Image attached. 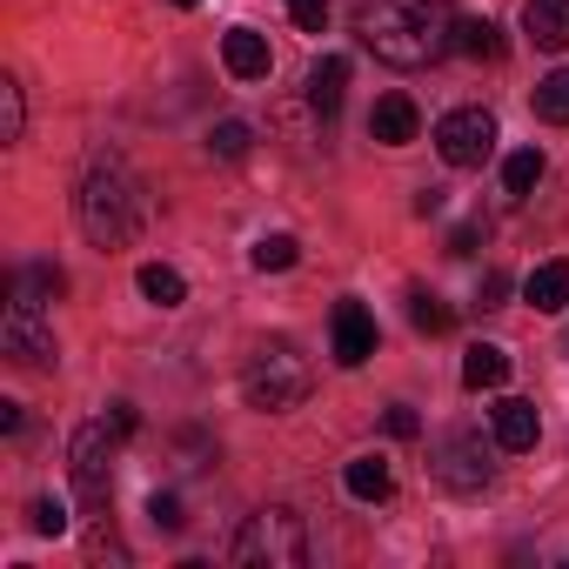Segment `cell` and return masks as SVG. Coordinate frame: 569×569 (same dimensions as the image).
<instances>
[{
  "instance_id": "836d02e7",
  "label": "cell",
  "mask_w": 569,
  "mask_h": 569,
  "mask_svg": "<svg viewBox=\"0 0 569 569\" xmlns=\"http://www.w3.org/2000/svg\"><path fill=\"white\" fill-rule=\"evenodd\" d=\"M416 214H442V188H422L416 194Z\"/></svg>"
},
{
  "instance_id": "603a6c76",
  "label": "cell",
  "mask_w": 569,
  "mask_h": 569,
  "mask_svg": "<svg viewBox=\"0 0 569 569\" xmlns=\"http://www.w3.org/2000/svg\"><path fill=\"white\" fill-rule=\"evenodd\" d=\"M248 261H254L261 274H281V268L302 261V241H296V234H261V241L248 248Z\"/></svg>"
},
{
  "instance_id": "cb8c5ba5",
  "label": "cell",
  "mask_w": 569,
  "mask_h": 569,
  "mask_svg": "<svg viewBox=\"0 0 569 569\" xmlns=\"http://www.w3.org/2000/svg\"><path fill=\"white\" fill-rule=\"evenodd\" d=\"M409 322H416L422 336H449V329H456L449 302H442V296H429V289H416V296H409Z\"/></svg>"
},
{
  "instance_id": "5bb4252c",
  "label": "cell",
  "mask_w": 569,
  "mask_h": 569,
  "mask_svg": "<svg viewBox=\"0 0 569 569\" xmlns=\"http://www.w3.org/2000/svg\"><path fill=\"white\" fill-rule=\"evenodd\" d=\"M522 302L542 309V316H562V309H569V261H542V268L522 281Z\"/></svg>"
},
{
  "instance_id": "44dd1931",
  "label": "cell",
  "mask_w": 569,
  "mask_h": 569,
  "mask_svg": "<svg viewBox=\"0 0 569 569\" xmlns=\"http://www.w3.org/2000/svg\"><path fill=\"white\" fill-rule=\"evenodd\" d=\"M536 181H542V148H516V154L502 161V194H509V201H522Z\"/></svg>"
},
{
  "instance_id": "8992f818",
  "label": "cell",
  "mask_w": 569,
  "mask_h": 569,
  "mask_svg": "<svg viewBox=\"0 0 569 569\" xmlns=\"http://www.w3.org/2000/svg\"><path fill=\"white\" fill-rule=\"evenodd\" d=\"M436 154L449 168H482L496 154V114L489 108H456L436 121Z\"/></svg>"
},
{
  "instance_id": "7c38bea8",
  "label": "cell",
  "mask_w": 569,
  "mask_h": 569,
  "mask_svg": "<svg viewBox=\"0 0 569 569\" xmlns=\"http://www.w3.org/2000/svg\"><path fill=\"white\" fill-rule=\"evenodd\" d=\"M536 436H542V422H536V402H522V396H502V402H496V449L522 456V449H536Z\"/></svg>"
},
{
  "instance_id": "f1b7e54d",
  "label": "cell",
  "mask_w": 569,
  "mask_h": 569,
  "mask_svg": "<svg viewBox=\"0 0 569 569\" xmlns=\"http://www.w3.org/2000/svg\"><path fill=\"white\" fill-rule=\"evenodd\" d=\"M482 241H489V228H482V221H462V228L449 234V254H476Z\"/></svg>"
},
{
  "instance_id": "484cf974",
  "label": "cell",
  "mask_w": 569,
  "mask_h": 569,
  "mask_svg": "<svg viewBox=\"0 0 569 569\" xmlns=\"http://www.w3.org/2000/svg\"><path fill=\"white\" fill-rule=\"evenodd\" d=\"M28 128V101H21V81H0V141H21Z\"/></svg>"
},
{
  "instance_id": "7402d4cb",
  "label": "cell",
  "mask_w": 569,
  "mask_h": 569,
  "mask_svg": "<svg viewBox=\"0 0 569 569\" xmlns=\"http://www.w3.org/2000/svg\"><path fill=\"white\" fill-rule=\"evenodd\" d=\"M536 121L569 128V68H556L549 81H536Z\"/></svg>"
},
{
  "instance_id": "8fae6325",
  "label": "cell",
  "mask_w": 569,
  "mask_h": 569,
  "mask_svg": "<svg viewBox=\"0 0 569 569\" xmlns=\"http://www.w3.org/2000/svg\"><path fill=\"white\" fill-rule=\"evenodd\" d=\"M522 34L549 54L569 48V0H522Z\"/></svg>"
},
{
  "instance_id": "d6986e66",
  "label": "cell",
  "mask_w": 569,
  "mask_h": 569,
  "mask_svg": "<svg viewBox=\"0 0 569 569\" xmlns=\"http://www.w3.org/2000/svg\"><path fill=\"white\" fill-rule=\"evenodd\" d=\"M141 296H148L154 309H181V302H188V281H181L168 261H148V268H141Z\"/></svg>"
},
{
  "instance_id": "83f0119b",
  "label": "cell",
  "mask_w": 569,
  "mask_h": 569,
  "mask_svg": "<svg viewBox=\"0 0 569 569\" xmlns=\"http://www.w3.org/2000/svg\"><path fill=\"white\" fill-rule=\"evenodd\" d=\"M289 14H296V28L322 34V28H329V0H289Z\"/></svg>"
},
{
  "instance_id": "9a60e30c",
  "label": "cell",
  "mask_w": 569,
  "mask_h": 569,
  "mask_svg": "<svg viewBox=\"0 0 569 569\" xmlns=\"http://www.w3.org/2000/svg\"><path fill=\"white\" fill-rule=\"evenodd\" d=\"M342 94H349V61H342V54H322V61L309 68V101H316V114L329 121V114L342 108Z\"/></svg>"
},
{
  "instance_id": "5b68a950",
  "label": "cell",
  "mask_w": 569,
  "mask_h": 569,
  "mask_svg": "<svg viewBox=\"0 0 569 569\" xmlns=\"http://www.w3.org/2000/svg\"><path fill=\"white\" fill-rule=\"evenodd\" d=\"M114 422H88L81 436H74V489H81V509L88 516H101L108 509V489H114Z\"/></svg>"
},
{
  "instance_id": "2e32d148",
  "label": "cell",
  "mask_w": 569,
  "mask_h": 569,
  "mask_svg": "<svg viewBox=\"0 0 569 569\" xmlns=\"http://www.w3.org/2000/svg\"><path fill=\"white\" fill-rule=\"evenodd\" d=\"M61 289H68V274L54 261H28V268L8 274V296H21V302H54Z\"/></svg>"
},
{
  "instance_id": "ba28073f",
  "label": "cell",
  "mask_w": 569,
  "mask_h": 569,
  "mask_svg": "<svg viewBox=\"0 0 569 569\" xmlns=\"http://www.w3.org/2000/svg\"><path fill=\"white\" fill-rule=\"evenodd\" d=\"M0 349H8L21 369H48L54 362V329L41 322V302L8 296V316H0Z\"/></svg>"
},
{
  "instance_id": "4dcf8cb0",
  "label": "cell",
  "mask_w": 569,
  "mask_h": 569,
  "mask_svg": "<svg viewBox=\"0 0 569 569\" xmlns=\"http://www.w3.org/2000/svg\"><path fill=\"white\" fill-rule=\"evenodd\" d=\"M148 522L154 529H181V502L174 496H148Z\"/></svg>"
},
{
  "instance_id": "4316f807",
  "label": "cell",
  "mask_w": 569,
  "mask_h": 569,
  "mask_svg": "<svg viewBox=\"0 0 569 569\" xmlns=\"http://www.w3.org/2000/svg\"><path fill=\"white\" fill-rule=\"evenodd\" d=\"M28 522H34V536H61V529H68V509H61L54 496H41V502L28 509Z\"/></svg>"
},
{
  "instance_id": "d6a6232c",
  "label": "cell",
  "mask_w": 569,
  "mask_h": 569,
  "mask_svg": "<svg viewBox=\"0 0 569 569\" xmlns=\"http://www.w3.org/2000/svg\"><path fill=\"white\" fill-rule=\"evenodd\" d=\"M0 429H8V436H21V429H28V416H21V402H0Z\"/></svg>"
},
{
  "instance_id": "ac0fdd59",
  "label": "cell",
  "mask_w": 569,
  "mask_h": 569,
  "mask_svg": "<svg viewBox=\"0 0 569 569\" xmlns=\"http://www.w3.org/2000/svg\"><path fill=\"white\" fill-rule=\"evenodd\" d=\"M502 382H509V356L496 342H476L462 356V389H502Z\"/></svg>"
},
{
  "instance_id": "e0dca14e",
  "label": "cell",
  "mask_w": 569,
  "mask_h": 569,
  "mask_svg": "<svg viewBox=\"0 0 569 569\" xmlns=\"http://www.w3.org/2000/svg\"><path fill=\"white\" fill-rule=\"evenodd\" d=\"M342 482H349L356 502H389V489H396V476H389L382 456H356V462L342 469Z\"/></svg>"
},
{
  "instance_id": "52a82bcc",
  "label": "cell",
  "mask_w": 569,
  "mask_h": 569,
  "mask_svg": "<svg viewBox=\"0 0 569 569\" xmlns=\"http://www.w3.org/2000/svg\"><path fill=\"white\" fill-rule=\"evenodd\" d=\"M436 482L442 489H456V496H476V489H489V449H482V436H469V429H449L442 442H436Z\"/></svg>"
},
{
  "instance_id": "e575fe53",
  "label": "cell",
  "mask_w": 569,
  "mask_h": 569,
  "mask_svg": "<svg viewBox=\"0 0 569 569\" xmlns=\"http://www.w3.org/2000/svg\"><path fill=\"white\" fill-rule=\"evenodd\" d=\"M174 8H201V0H174Z\"/></svg>"
},
{
  "instance_id": "ffe728a7",
  "label": "cell",
  "mask_w": 569,
  "mask_h": 569,
  "mask_svg": "<svg viewBox=\"0 0 569 569\" xmlns=\"http://www.w3.org/2000/svg\"><path fill=\"white\" fill-rule=\"evenodd\" d=\"M456 54H469V61H502V34H496V21H456Z\"/></svg>"
},
{
  "instance_id": "f546056e",
  "label": "cell",
  "mask_w": 569,
  "mask_h": 569,
  "mask_svg": "<svg viewBox=\"0 0 569 569\" xmlns=\"http://www.w3.org/2000/svg\"><path fill=\"white\" fill-rule=\"evenodd\" d=\"M382 422H389V436H396V442H409V436H422V422H416V409H409V402H396V409H389Z\"/></svg>"
},
{
  "instance_id": "7a4b0ae2",
  "label": "cell",
  "mask_w": 569,
  "mask_h": 569,
  "mask_svg": "<svg viewBox=\"0 0 569 569\" xmlns=\"http://www.w3.org/2000/svg\"><path fill=\"white\" fill-rule=\"evenodd\" d=\"M74 214H81L94 248H121V241H134L148 228V188H141V174L121 154H94L88 174H81Z\"/></svg>"
},
{
  "instance_id": "6da1fadb",
  "label": "cell",
  "mask_w": 569,
  "mask_h": 569,
  "mask_svg": "<svg viewBox=\"0 0 569 569\" xmlns=\"http://www.w3.org/2000/svg\"><path fill=\"white\" fill-rule=\"evenodd\" d=\"M356 34L389 68H429L456 48V14L449 0H362Z\"/></svg>"
},
{
  "instance_id": "4fadbf2b",
  "label": "cell",
  "mask_w": 569,
  "mask_h": 569,
  "mask_svg": "<svg viewBox=\"0 0 569 569\" xmlns=\"http://www.w3.org/2000/svg\"><path fill=\"white\" fill-rule=\"evenodd\" d=\"M221 61H228V74H234V81H268V68H274L268 41H261L254 28H234V34L221 41Z\"/></svg>"
},
{
  "instance_id": "3957f363",
  "label": "cell",
  "mask_w": 569,
  "mask_h": 569,
  "mask_svg": "<svg viewBox=\"0 0 569 569\" xmlns=\"http://www.w3.org/2000/svg\"><path fill=\"white\" fill-rule=\"evenodd\" d=\"M309 389H316L309 356H302L296 342H281V336H274V342H261V349L248 356V369H241V396H248L254 409H268V416L309 402Z\"/></svg>"
},
{
  "instance_id": "9c48e42d",
  "label": "cell",
  "mask_w": 569,
  "mask_h": 569,
  "mask_svg": "<svg viewBox=\"0 0 569 569\" xmlns=\"http://www.w3.org/2000/svg\"><path fill=\"white\" fill-rule=\"evenodd\" d=\"M329 336H336V362H342V369H362V362L376 356V316H369L362 302H336Z\"/></svg>"
},
{
  "instance_id": "277c9868",
  "label": "cell",
  "mask_w": 569,
  "mask_h": 569,
  "mask_svg": "<svg viewBox=\"0 0 569 569\" xmlns=\"http://www.w3.org/2000/svg\"><path fill=\"white\" fill-rule=\"evenodd\" d=\"M234 562H268V569H302L309 562V529L296 509H254L241 522V536L228 542Z\"/></svg>"
},
{
  "instance_id": "1f68e13d",
  "label": "cell",
  "mask_w": 569,
  "mask_h": 569,
  "mask_svg": "<svg viewBox=\"0 0 569 569\" xmlns=\"http://www.w3.org/2000/svg\"><path fill=\"white\" fill-rule=\"evenodd\" d=\"M509 296V274H482V289H476V309H502Z\"/></svg>"
},
{
  "instance_id": "30bf717a",
  "label": "cell",
  "mask_w": 569,
  "mask_h": 569,
  "mask_svg": "<svg viewBox=\"0 0 569 569\" xmlns=\"http://www.w3.org/2000/svg\"><path fill=\"white\" fill-rule=\"evenodd\" d=\"M416 128H422V114H416L409 94H382V101L369 108V141H382V148H409Z\"/></svg>"
},
{
  "instance_id": "d4e9b609",
  "label": "cell",
  "mask_w": 569,
  "mask_h": 569,
  "mask_svg": "<svg viewBox=\"0 0 569 569\" xmlns=\"http://www.w3.org/2000/svg\"><path fill=\"white\" fill-rule=\"evenodd\" d=\"M248 148H254V128H248V121H214V128H208V154L241 161Z\"/></svg>"
}]
</instances>
